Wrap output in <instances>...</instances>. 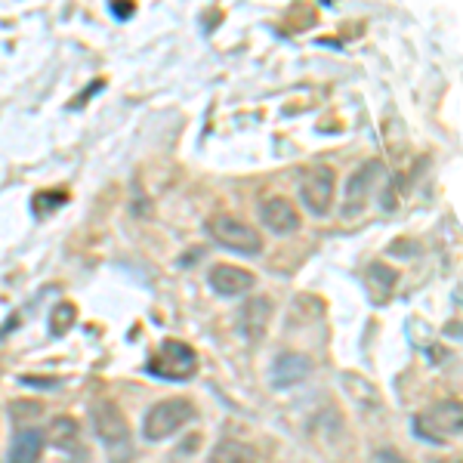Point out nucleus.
I'll list each match as a JSON object with an SVG mask.
<instances>
[{"label": "nucleus", "mask_w": 463, "mask_h": 463, "mask_svg": "<svg viewBox=\"0 0 463 463\" xmlns=\"http://www.w3.org/2000/svg\"><path fill=\"white\" fill-rule=\"evenodd\" d=\"M90 420H93V430L99 436V442H106L111 460L124 463V458H130V427H127L124 411L115 405V402L102 399L96 402L93 411H90Z\"/></svg>", "instance_id": "1"}, {"label": "nucleus", "mask_w": 463, "mask_h": 463, "mask_svg": "<svg viewBox=\"0 0 463 463\" xmlns=\"http://www.w3.org/2000/svg\"><path fill=\"white\" fill-rule=\"evenodd\" d=\"M195 420V405L189 399H167L158 402L146 411V420H143V436L148 442H164V439L176 436L185 423Z\"/></svg>", "instance_id": "2"}, {"label": "nucleus", "mask_w": 463, "mask_h": 463, "mask_svg": "<svg viewBox=\"0 0 463 463\" xmlns=\"http://www.w3.org/2000/svg\"><path fill=\"white\" fill-rule=\"evenodd\" d=\"M146 371L161 380H189L198 371V355L189 343L183 340H164L148 358Z\"/></svg>", "instance_id": "3"}, {"label": "nucleus", "mask_w": 463, "mask_h": 463, "mask_svg": "<svg viewBox=\"0 0 463 463\" xmlns=\"http://www.w3.org/2000/svg\"><path fill=\"white\" fill-rule=\"evenodd\" d=\"M207 229H211L213 241L222 244V248L244 253V257L263 253V235H260L253 226H248V222L235 220V216H213Z\"/></svg>", "instance_id": "4"}, {"label": "nucleus", "mask_w": 463, "mask_h": 463, "mask_svg": "<svg viewBox=\"0 0 463 463\" xmlns=\"http://www.w3.org/2000/svg\"><path fill=\"white\" fill-rule=\"evenodd\" d=\"M300 201L312 216H327L334 201V170L331 167L309 170L300 183Z\"/></svg>", "instance_id": "5"}, {"label": "nucleus", "mask_w": 463, "mask_h": 463, "mask_svg": "<svg viewBox=\"0 0 463 463\" xmlns=\"http://www.w3.org/2000/svg\"><path fill=\"white\" fill-rule=\"evenodd\" d=\"M207 285H211L213 294H220V297H241L253 288V275L241 266L220 263L207 272Z\"/></svg>", "instance_id": "6"}, {"label": "nucleus", "mask_w": 463, "mask_h": 463, "mask_svg": "<svg viewBox=\"0 0 463 463\" xmlns=\"http://www.w3.org/2000/svg\"><path fill=\"white\" fill-rule=\"evenodd\" d=\"M260 220H263V226L269 232H275V235H290V232L300 229V213H297V207L290 204L288 198L263 201V207H260Z\"/></svg>", "instance_id": "7"}, {"label": "nucleus", "mask_w": 463, "mask_h": 463, "mask_svg": "<svg viewBox=\"0 0 463 463\" xmlns=\"http://www.w3.org/2000/svg\"><path fill=\"white\" fill-rule=\"evenodd\" d=\"M309 371H312V362L306 355L285 353V355L275 358V364H272V386H279V390L297 386L309 377Z\"/></svg>", "instance_id": "8"}, {"label": "nucleus", "mask_w": 463, "mask_h": 463, "mask_svg": "<svg viewBox=\"0 0 463 463\" xmlns=\"http://www.w3.org/2000/svg\"><path fill=\"white\" fill-rule=\"evenodd\" d=\"M269 316H272V303L269 297H253L241 306V316H238V327L248 340H260L266 334Z\"/></svg>", "instance_id": "9"}, {"label": "nucleus", "mask_w": 463, "mask_h": 463, "mask_svg": "<svg viewBox=\"0 0 463 463\" xmlns=\"http://www.w3.org/2000/svg\"><path fill=\"white\" fill-rule=\"evenodd\" d=\"M383 174V164L380 161H368L362 170H358L355 176H349V185H346V216H353L362 211V204H364V198H368V189L377 183V176Z\"/></svg>", "instance_id": "10"}, {"label": "nucleus", "mask_w": 463, "mask_h": 463, "mask_svg": "<svg viewBox=\"0 0 463 463\" xmlns=\"http://www.w3.org/2000/svg\"><path fill=\"white\" fill-rule=\"evenodd\" d=\"M43 454V432L41 430H19L13 436V445H10V463H37Z\"/></svg>", "instance_id": "11"}, {"label": "nucleus", "mask_w": 463, "mask_h": 463, "mask_svg": "<svg viewBox=\"0 0 463 463\" xmlns=\"http://www.w3.org/2000/svg\"><path fill=\"white\" fill-rule=\"evenodd\" d=\"M211 463H257V458H253L250 445L235 442V439H222L211 451Z\"/></svg>", "instance_id": "12"}, {"label": "nucleus", "mask_w": 463, "mask_h": 463, "mask_svg": "<svg viewBox=\"0 0 463 463\" xmlns=\"http://www.w3.org/2000/svg\"><path fill=\"white\" fill-rule=\"evenodd\" d=\"M53 442H56V448H62V451L80 454V458H84V451H80V448H84L80 445V430L71 417H59L53 423Z\"/></svg>", "instance_id": "13"}, {"label": "nucleus", "mask_w": 463, "mask_h": 463, "mask_svg": "<svg viewBox=\"0 0 463 463\" xmlns=\"http://www.w3.org/2000/svg\"><path fill=\"white\" fill-rule=\"evenodd\" d=\"M74 318H78V309H74L71 303H59L53 309V316H50V321H53V325H50V331H53L56 337H62V334L74 325Z\"/></svg>", "instance_id": "14"}, {"label": "nucleus", "mask_w": 463, "mask_h": 463, "mask_svg": "<svg viewBox=\"0 0 463 463\" xmlns=\"http://www.w3.org/2000/svg\"><path fill=\"white\" fill-rule=\"evenodd\" d=\"M109 10H111V16L121 19V22L133 16V4H124V0H115V4H109Z\"/></svg>", "instance_id": "15"}, {"label": "nucleus", "mask_w": 463, "mask_h": 463, "mask_svg": "<svg viewBox=\"0 0 463 463\" xmlns=\"http://www.w3.org/2000/svg\"><path fill=\"white\" fill-rule=\"evenodd\" d=\"M377 463H408V460L399 451H392V448H383V451H377Z\"/></svg>", "instance_id": "16"}]
</instances>
